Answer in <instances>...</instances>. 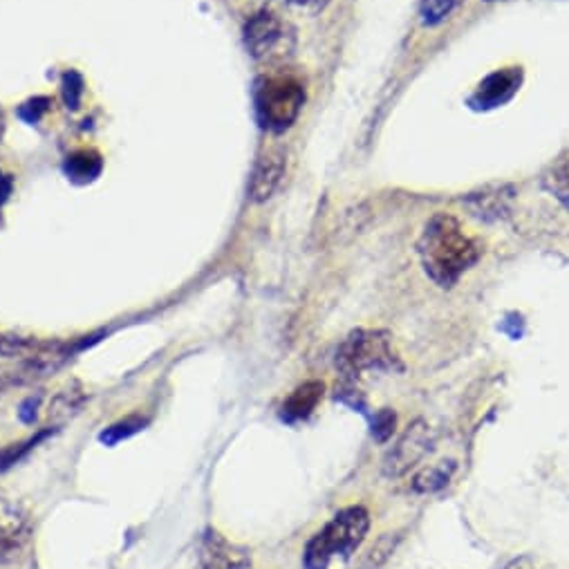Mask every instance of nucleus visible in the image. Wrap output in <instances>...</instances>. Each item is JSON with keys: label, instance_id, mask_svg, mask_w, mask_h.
<instances>
[{"label": "nucleus", "instance_id": "obj_5", "mask_svg": "<svg viewBox=\"0 0 569 569\" xmlns=\"http://www.w3.org/2000/svg\"><path fill=\"white\" fill-rule=\"evenodd\" d=\"M244 48L260 63H280L295 54L297 37L273 12L260 10L244 23Z\"/></svg>", "mask_w": 569, "mask_h": 569}, {"label": "nucleus", "instance_id": "obj_24", "mask_svg": "<svg viewBox=\"0 0 569 569\" xmlns=\"http://www.w3.org/2000/svg\"><path fill=\"white\" fill-rule=\"evenodd\" d=\"M288 3L308 12H321L328 6V0H288Z\"/></svg>", "mask_w": 569, "mask_h": 569}, {"label": "nucleus", "instance_id": "obj_25", "mask_svg": "<svg viewBox=\"0 0 569 569\" xmlns=\"http://www.w3.org/2000/svg\"><path fill=\"white\" fill-rule=\"evenodd\" d=\"M502 569H540V565L533 558L522 556V558H516V560L507 562Z\"/></svg>", "mask_w": 569, "mask_h": 569}, {"label": "nucleus", "instance_id": "obj_27", "mask_svg": "<svg viewBox=\"0 0 569 569\" xmlns=\"http://www.w3.org/2000/svg\"><path fill=\"white\" fill-rule=\"evenodd\" d=\"M10 386H14V379H12V375H10V377H8V375H0V397L6 395V390H8Z\"/></svg>", "mask_w": 569, "mask_h": 569}, {"label": "nucleus", "instance_id": "obj_26", "mask_svg": "<svg viewBox=\"0 0 569 569\" xmlns=\"http://www.w3.org/2000/svg\"><path fill=\"white\" fill-rule=\"evenodd\" d=\"M12 189H14L12 178H10V176H6V173H0V207H3V204L8 202V198H10Z\"/></svg>", "mask_w": 569, "mask_h": 569}, {"label": "nucleus", "instance_id": "obj_1", "mask_svg": "<svg viewBox=\"0 0 569 569\" xmlns=\"http://www.w3.org/2000/svg\"><path fill=\"white\" fill-rule=\"evenodd\" d=\"M417 251L423 271L447 290L480 260V247L465 233L460 222L447 213H438L426 222Z\"/></svg>", "mask_w": 569, "mask_h": 569}, {"label": "nucleus", "instance_id": "obj_20", "mask_svg": "<svg viewBox=\"0 0 569 569\" xmlns=\"http://www.w3.org/2000/svg\"><path fill=\"white\" fill-rule=\"evenodd\" d=\"M83 88L86 81L77 70H68L61 79V92H63V101L70 110H77L81 106V97H83Z\"/></svg>", "mask_w": 569, "mask_h": 569}, {"label": "nucleus", "instance_id": "obj_18", "mask_svg": "<svg viewBox=\"0 0 569 569\" xmlns=\"http://www.w3.org/2000/svg\"><path fill=\"white\" fill-rule=\"evenodd\" d=\"M542 187L551 193L562 207L569 209V162L558 164L542 178Z\"/></svg>", "mask_w": 569, "mask_h": 569}, {"label": "nucleus", "instance_id": "obj_3", "mask_svg": "<svg viewBox=\"0 0 569 569\" xmlns=\"http://www.w3.org/2000/svg\"><path fill=\"white\" fill-rule=\"evenodd\" d=\"M306 103V88L290 74H264L253 86V108L260 126L273 134L290 130Z\"/></svg>", "mask_w": 569, "mask_h": 569}, {"label": "nucleus", "instance_id": "obj_7", "mask_svg": "<svg viewBox=\"0 0 569 569\" xmlns=\"http://www.w3.org/2000/svg\"><path fill=\"white\" fill-rule=\"evenodd\" d=\"M431 447H433V433L429 429V423L421 419L412 421L383 460L386 476H390V478L403 476L408 469H412L426 453L431 451Z\"/></svg>", "mask_w": 569, "mask_h": 569}, {"label": "nucleus", "instance_id": "obj_13", "mask_svg": "<svg viewBox=\"0 0 569 569\" xmlns=\"http://www.w3.org/2000/svg\"><path fill=\"white\" fill-rule=\"evenodd\" d=\"M46 341H39L34 337H21L12 332H0V357L3 359H30L34 357Z\"/></svg>", "mask_w": 569, "mask_h": 569}, {"label": "nucleus", "instance_id": "obj_12", "mask_svg": "<svg viewBox=\"0 0 569 569\" xmlns=\"http://www.w3.org/2000/svg\"><path fill=\"white\" fill-rule=\"evenodd\" d=\"M101 158L94 151H79L66 160V173L72 182H92L101 173Z\"/></svg>", "mask_w": 569, "mask_h": 569}, {"label": "nucleus", "instance_id": "obj_19", "mask_svg": "<svg viewBox=\"0 0 569 569\" xmlns=\"http://www.w3.org/2000/svg\"><path fill=\"white\" fill-rule=\"evenodd\" d=\"M445 465H447V462H445ZM445 465H438V467H431V469L421 471V473L415 478V491H419V493H433V491L447 487L449 480H451L453 467L447 469Z\"/></svg>", "mask_w": 569, "mask_h": 569}, {"label": "nucleus", "instance_id": "obj_23", "mask_svg": "<svg viewBox=\"0 0 569 569\" xmlns=\"http://www.w3.org/2000/svg\"><path fill=\"white\" fill-rule=\"evenodd\" d=\"M39 403H41V395H37V397H28V399H26V403L21 406V419H23L26 423H32V421L37 419Z\"/></svg>", "mask_w": 569, "mask_h": 569}, {"label": "nucleus", "instance_id": "obj_2", "mask_svg": "<svg viewBox=\"0 0 569 569\" xmlns=\"http://www.w3.org/2000/svg\"><path fill=\"white\" fill-rule=\"evenodd\" d=\"M370 529V516L363 507L341 509L315 538L303 553L306 569H328L335 558H350Z\"/></svg>", "mask_w": 569, "mask_h": 569}, {"label": "nucleus", "instance_id": "obj_17", "mask_svg": "<svg viewBox=\"0 0 569 569\" xmlns=\"http://www.w3.org/2000/svg\"><path fill=\"white\" fill-rule=\"evenodd\" d=\"M460 3L462 0H421V8H419L421 23L429 28L445 23Z\"/></svg>", "mask_w": 569, "mask_h": 569}, {"label": "nucleus", "instance_id": "obj_21", "mask_svg": "<svg viewBox=\"0 0 569 569\" xmlns=\"http://www.w3.org/2000/svg\"><path fill=\"white\" fill-rule=\"evenodd\" d=\"M395 423H397V415L390 408L377 410L372 417V438L377 442H388L395 433Z\"/></svg>", "mask_w": 569, "mask_h": 569}, {"label": "nucleus", "instance_id": "obj_9", "mask_svg": "<svg viewBox=\"0 0 569 569\" xmlns=\"http://www.w3.org/2000/svg\"><path fill=\"white\" fill-rule=\"evenodd\" d=\"M198 569H251V553L218 531H207L200 545Z\"/></svg>", "mask_w": 569, "mask_h": 569}, {"label": "nucleus", "instance_id": "obj_4", "mask_svg": "<svg viewBox=\"0 0 569 569\" xmlns=\"http://www.w3.org/2000/svg\"><path fill=\"white\" fill-rule=\"evenodd\" d=\"M337 370L343 383H352L363 372H395L401 361L392 350V339L383 330H355L337 352Z\"/></svg>", "mask_w": 569, "mask_h": 569}, {"label": "nucleus", "instance_id": "obj_11", "mask_svg": "<svg viewBox=\"0 0 569 569\" xmlns=\"http://www.w3.org/2000/svg\"><path fill=\"white\" fill-rule=\"evenodd\" d=\"M323 392H326L323 381H306L303 386H299V388L288 397V401L282 403V408H280L282 421L297 423V421L308 419V417L317 410L319 401L323 399Z\"/></svg>", "mask_w": 569, "mask_h": 569}, {"label": "nucleus", "instance_id": "obj_15", "mask_svg": "<svg viewBox=\"0 0 569 569\" xmlns=\"http://www.w3.org/2000/svg\"><path fill=\"white\" fill-rule=\"evenodd\" d=\"M147 423H149L147 417L130 415V417H126V419H121V421L108 426V429L101 433L99 440H101L106 447H114V445H119L121 440H128V438H132L134 433L144 431Z\"/></svg>", "mask_w": 569, "mask_h": 569}, {"label": "nucleus", "instance_id": "obj_10", "mask_svg": "<svg viewBox=\"0 0 569 569\" xmlns=\"http://www.w3.org/2000/svg\"><path fill=\"white\" fill-rule=\"evenodd\" d=\"M284 164L288 162H284V153L280 149L264 151L258 158L251 180H249V200L251 202H256V204L267 202L276 193V189L284 176Z\"/></svg>", "mask_w": 569, "mask_h": 569}, {"label": "nucleus", "instance_id": "obj_8", "mask_svg": "<svg viewBox=\"0 0 569 569\" xmlns=\"http://www.w3.org/2000/svg\"><path fill=\"white\" fill-rule=\"evenodd\" d=\"M520 86H522V70L520 68L498 70V72L489 74L485 81H480L476 92L469 97V106L473 110L500 108V106L509 103L516 97Z\"/></svg>", "mask_w": 569, "mask_h": 569}, {"label": "nucleus", "instance_id": "obj_14", "mask_svg": "<svg viewBox=\"0 0 569 569\" xmlns=\"http://www.w3.org/2000/svg\"><path fill=\"white\" fill-rule=\"evenodd\" d=\"M52 433H54V429H43V431H39L37 436L23 440V442H17V445L6 447L3 451H0V471H8V469H12L14 465H19L28 453H32V451H34L41 442H46Z\"/></svg>", "mask_w": 569, "mask_h": 569}, {"label": "nucleus", "instance_id": "obj_22", "mask_svg": "<svg viewBox=\"0 0 569 569\" xmlns=\"http://www.w3.org/2000/svg\"><path fill=\"white\" fill-rule=\"evenodd\" d=\"M48 108H50V99L48 97H34V99H30L28 103H23L19 108V117L23 121H28V123H39L41 117L48 112Z\"/></svg>", "mask_w": 569, "mask_h": 569}, {"label": "nucleus", "instance_id": "obj_6", "mask_svg": "<svg viewBox=\"0 0 569 569\" xmlns=\"http://www.w3.org/2000/svg\"><path fill=\"white\" fill-rule=\"evenodd\" d=\"M32 538V520L23 505L0 498V565L21 558Z\"/></svg>", "mask_w": 569, "mask_h": 569}, {"label": "nucleus", "instance_id": "obj_16", "mask_svg": "<svg viewBox=\"0 0 569 569\" xmlns=\"http://www.w3.org/2000/svg\"><path fill=\"white\" fill-rule=\"evenodd\" d=\"M507 200H509V196H505L502 191H496V193L471 196L469 204L478 218L491 220V218H500L507 211Z\"/></svg>", "mask_w": 569, "mask_h": 569}]
</instances>
